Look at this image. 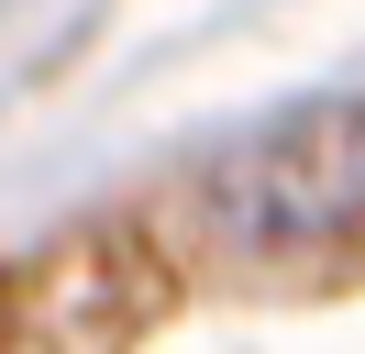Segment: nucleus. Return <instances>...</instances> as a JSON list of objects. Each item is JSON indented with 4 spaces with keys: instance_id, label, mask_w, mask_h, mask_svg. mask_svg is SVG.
Here are the masks:
<instances>
[{
    "instance_id": "obj_1",
    "label": "nucleus",
    "mask_w": 365,
    "mask_h": 354,
    "mask_svg": "<svg viewBox=\"0 0 365 354\" xmlns=\"http://www.w3.org/2000/svg\"><path fill=\"white\" fill-rule=\"evenodd\" d=\"M210 233L232 255H310L365 233V100H299L210 166Z\"/></svg>"
}]
</instances>
